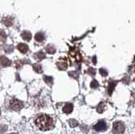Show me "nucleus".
Instances as JSON below:
<instances>
[{
	"instance_id": "nucleus-1",
	"label": "nucleus",
	"mask_w": 135,
	"mask_h": 134,
	"mask_svg": "<svg viewBox=\"0 0 135 134\" xmlns=\"http://www.w3.org/2000/svg\"><path fill=\"white\" fill-rule=\"evenodd\" d=\"M53 124L54 123L52 118H51L49 116L46 115H41L39 116H37L36 119V125L41 131L50 130L53 127Z\"/></svg>"
},
{
	"instance_id": "nucleus-2",
	"label": "nucleus",
	"mask_w": 135,
	"mask_h": 134,
	"mask_svg": "<svg viewBox=\"0 0 135 134\" xmlns=\"http://www.w3.org/2000/svg\"><path fill=\"white\" fill-rule=\"evenodd\" d=\"M9 106L12 110H14V111H20L24 107V104L21 101H20V100L15 99V100H12L10 101Z\"/></svg>"
},
{
	"instance_id": "nucleus-3",
	"label": "nucleus",
	"mask_w": 135,
	"mask_h": 134,
	"mask_svg": "<svg viewBox=\"0 0 135 134\" xmlns=\"http://www.w3.org/2000/svg\"><path fill=\"white\" fill-rule=\"evenodd\" d=\"M94 129L96 130V131H105V130L107 129V124H105V122H104V121H100L95 126Z\"/></svg>"
},
{
	"instance_id": "nucleus-4",
	"label": "nucleus",
	"mask_w": 135,
	"mask_h": 134,
	"mask_svg": "<svg viewBox=\"0 0 135 134\" xmlns=\"http://www.w3.org/2000/svg\"><path fill=\"white\" fill-rule=\"evenodd\" d=\"M0 63L3 67H8L11 65V62L9 59H8L6 57L1 56L0 57Z\"/></svg>"
},
{
	"instance_id": "nucleus-5",
	"label": "nucleus",
	"mask_w": 135,
	"mask_h": 134,
	"mask_svg": "<svg viewBox=\"0 0 135 134\" xmlns=\"http://www.w3.org/2000/svg\"><path fill=\"white\" fill-rule=\"evenodd\" d=\"M17 49H18L21 53H26L28 52V50H29V47H28V46L26 44L20 43L18 46H17Z\"/></svg>"
},
{
	"instance_id": "nucleus-6",
	"label": "nucleus",
	"mask_w": 135,
	"mask_h": 134,
	"mask_svg": "<svg viewBox=\"0 0 135 134\" xmlns=\"http://www.w3.org/2000/svg\"><path fill=\"white\" fill-rule=\"evenodd\" d=\"M123 129H124V126L122 125L120 122H117L114 125V132H123Z\"/></svg>"
},
{
	"instance_id": "nucleus-7",
	"label": "nucleus",
	"mask_w": 135,
	"mask_h": 134,
	"mask_svg": "<svg viewBox=\"0 0 135 134\" xmlns=\"http://www.w3.org/2000/svg\"><path fill=\"white\" fill-rule=\"evenodd\" d=\"M3 24H5L6 26L10 27V26H13V24H14V19L11 18V17L3 18Z\"/></svg>"
},
{
	"instance_id": "nucleus-8",
	"label": "nucleus",
	"mask_w": 135,
	"mask_h": 134,
	"mask_svg": "<svg viewBox=\"0 0 135 134\" xmlns=\"http://www.w3.org/2000/svg\"><path fill=\"white\" fill-rule=\"evenodd\" d=\"M73 105L72 104H66L62 108V111L66 113V114H69L72 111H73Z\"/></svg>"
},
{
	"instance_id": "nucleus-9",
	"label": "nucleus",
	"mask_w": 135,
	"mask_h": 134,
	"mask_svg": "<svg viewBox=\"0 0 135 134\" xmlns=\"http://www.w3.org/2000/svg\"><path fill=\"white\" fill-rule=\"evenodd\" d=\"M21 36H22V38L26 41H30L31 40V32H29V31H23L22 34H21Z\"/></svg>"
},
{
	"instance_id": "nucleus-10",
	"label": "nucleus",
	"mask_w": 135,
	"mask_h": 134,
	"mask_svg": "<svg viewBox=\"0 0 135 134\" xmlns=\"http://www.w3.org/2000/svg\"><path fill=\"white\" fill-rule=\"evenodd\" d=\"M35 39L36 41H38V42H42V41H44L45 39V36L43 33L41 32H38L36 33V35L35 36Z\"/></svg>"
},
{
	"instance_id": "nucleus-11",
	"label": "nucleus",
	"mask_w": 135,
	"mask_h": 134,
	"mask_svg": "<svg viewBox=\"0 0 135 134\" xmlns=\"http://www.w3.org/2000/svg\"><path fill=\"white\" fill-rule=\"evenodd\" d=\"M46 52L49 54H53L56 52V48H55L52 45H48L46 47Z\"/></svg>"
},
{
	"instance_id": "nucleus-12",
	"label": "nucleus",
	"mask_w": 135,
	"mask_h": 134,
	"mask_svg": "<svg viewBox=\"0 0 135 134\" xmlns=\"http://www.w3.org/2000/svg\"><path fill=\"white\" fill-rule=\"evenodd\" d=\"M57 65L58 67V69H60V70H64L68 67L67 62H57Z\"/></svg>"
},
{
	"instance_id": "nucleus-13",
	"label": "nucleus",
	"mask_w": 135,
	"mask_h": 134,
	"mask_svg": "<svg viewBox=\"0 0 135 134\" xmlns=\"http://www.w3.org/2000/svg\"><path fill=\"white\" fill-rule=\"evenodd\" d=\"M33 69L35 70L37 73H42V68H41V66L39 63L34 64V65H33Z\"/></svg>"
},
{
	"instance_id": "nucleus-14",
	"label": "nucleus",
	"mask_w": 135,
	"mask_h": 134,
	"mask_svg": "<svg viewBox=\"0 0 135 134\" xmlns=\"http://www.w3.org/2000/svg\"><path fill=\"white\" fill-rule=\"evenodd\" d=\"M43 78H44V80L46 81V83H47L48 85H51L53 83V78L52 77H50V76H44Z\"/></svg>"
},
{
	"instance_id": "nucleus-15",
	"label": "nucleus",
	"mask_w": 135,
	"mask_h": 134,
	"mask_svg": "<svg viewBox=\"0 0 135 134\" xmlns=\"http://www.w3.org/2000/svg\"><path fill=\"white\" fill-rule=\"evenodd\" d=\"M36 57L37 58V59L41 60V59H44V58L46 57V55H45V53H44V52H39L36 53Z\"/></svg>"
},
{
	"instance_id": "nucleus-16",
	"label": "nucleus",
	"mask_w": 135,
	"mask_h": 134,
	"mask_svg": "<svg viewBox=\"0 0 135 134\" xmlns=\"http://www.w3.org/2000/svg\"><path fill=\"white\" fill-rule=\"evenodd\" d=\"M6 40V34L3 31H0V41H5Z\"/></svg>"
},
{
	"instance_id": "nucleus-17",
	"label": "nucleus",
	"mask_w": 135,
	"mask_h": 134,
	"mask_svg": "<svg viewBox=\"0 0 135 134\" xmlns=\"http://www.w3.org/2000/svg\"><path fill=\"white\" fill-rule=\"evenodd\" d=\"M3 50H4V52H5L10 53V52H13V47H12V46H5Z\"/></svg>"
},
{
	"instance_id": "nucleus-18",
	"label": "nucleus",
	"mask_w": 135,
	"mask_h": 134,
	"mask_svg": "<svg viewBox=\"0 0 135 134\" xmlns=\"http://www.w3.org/2000/svg\"><path fill=\"white\" fill-rule=\"evenodd\" d=\"M69 124H70L71 127H77V126L79 125L78 122H77V121H76L75 120H70V121H69Z\"/></svg>"
},
{
	"instance_id": "nucleus-19",
	"label": "nucleus",
	"mask_w": 135,
	"mask_h": 134,
	"mask_svg": "<svg viewBox=\"0 0 135 134\" xmlns=\"http://www.w3.org/2000/svg\"><path fill=\"white\" fill-rule=\"evenodd\" d=\"M21 62H22V61H16V62H15V66H16V68H20V67L23 65V63H21Z\"/></svg>"
},
{
	"instance_id": "nucleus-20",
	"label": "nucleus",
	"mask_w": 135,
	"mask_h": 134,
	"mask_svg": "<svg viewBox=\"0 0 135 134\" xmlns=\"http://www.w3.org/2000/svg\"><path fill=\"white\" fill-rule=\"evenodd\" d=\"M91 87H92V88H96V87H98V83H97L95 80L92 81V83H91Z\"/></svg>"
},
{
	"instance_id": "nucleus-21",
	"label": "nucleus",
	"mask_w": 135,
	"mask_h": 134,
	"mask_svg": "<svg viewBox=\"0 0 135 134\" xmlns=\"http://www.w3.org/2000/svg\"><path fill=\"white\" fill-rule=\"evenodd\" d=\"M100 72L101 74L103 75V76H107V71H105L104 69H100Z\"/></svg>"
},
{
	"instance_id": "nucleus-22",
	"label": "nucleus",
	"mask_w": 135,
	"mask_h": 134,
	"mask_svg": "<svg viewBox=\"0 0 135 134\" xmlns=\"http://www.w3.org/2000/svg\"><path fill=\"white\" fill-rule=\"evenodd\" d=\"M0 115H1V110H0Z\"/></svg>"
}]
</instances>
